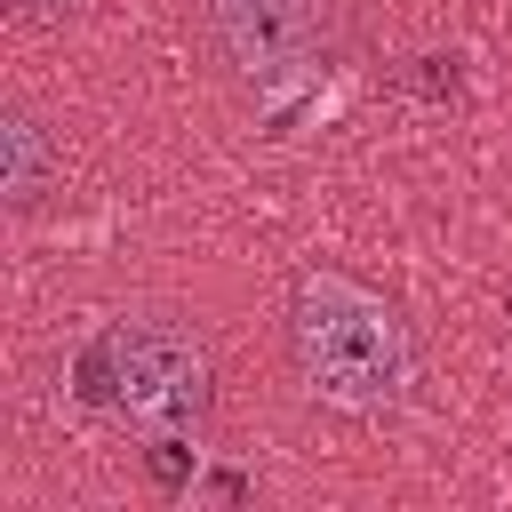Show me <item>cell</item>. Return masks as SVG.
I'll return each instance as SVG.
<instances>
[{"label":"cell","mask_w":512,"mask_h":512,"mask_svg":"<svg viewBox=\"0 0 512 512\" xmlns=\"http://www.w3.org/2000/svg\"><path fill=\"white\" fill-rule=\"evenodd\" d=\"M192 24H200L216 80L240 88L248 104L304 88L328 64V40H336L328 0H192Z\"/></svg>","instance_id":"3"},{"label":"cell","mask_w":512,"mask_h":512,"mask_svg":"<svg viewBox=\"0 0 512 512\" xmlns=\"http://www.w3.org/2000/svg\"><path fill=\"white\" fill-rule=\"evenodd\" d=\"M280 336H288L296 384L336 416H392L416 384L408 312L352 272H304L288 288Z\"/></svg>","instance_id":"1"},{"label":"cell","mask_w":512,"mask_h":512,"mask_svg":"<svg viewBox=\"0 0 512 512\" xmlns=\"http://www.w3.org/2000/svg\"><path fill=\"white\" fill-rule=\"evenodd\" d=\"M88 0H8V16L16 24H32V32H56V24H72Z\"/></svg>","instance_id":"5"},{"label":"cell","mask_w":512,"mask_h":512,"mask_svg":"<svg viewBox=\"0 0 512 512\" xmlns=\"http://www.w3.org/2000/svg\"><path fill=\"white\" fill-rule=\"evenodd\" d=\"M56 200H64V136L24 96H0V208L40 216Z\"/></svg>","instance_id":"4"},{"label":"cell","mask_w":512,"mask_h":512,"mask_svg":"<svg viewBox=\"0 0 512 512\" xmlns=\"http://www.w3.org/2000/svg\"><path fill=\"white\" fill-rule=\"evenodd\" d=\"M80 392L144 440H200L216 416V360L176 312H112L80 352Z\"/></svg>","instance_id":"2"}]
</instances>
